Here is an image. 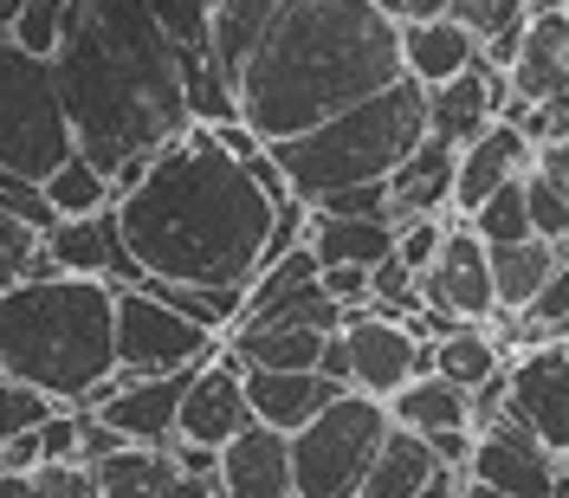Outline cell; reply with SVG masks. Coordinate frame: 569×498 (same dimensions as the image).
Segmentation results:
<instances>
[{
    "mask_svg": "<svg viewBox=\"0 0 569 498\" xmlns=\"http://www.w3.org/2000/svg\"><path fill=\"white\" fill-rule=\"evenodd\" d=\"M117 227L149 279L252 285L279 227V201L213 137V123H188L149 162V176L117 195Z\"/></svg>",
    "mask_w": 569,
    "mask_h": 498,
    "instance_id": "obj_1",
    "label": "cell"
},
{
    "mask_svg": "<svg viewBox=\"0 0 569 498\" xmlns=\"http://www.w3.org/2000/svg\"><path fill=\"white\" fill-rule=\"evenodd\" d=\"M52 66L78 149L110 176L137 156H162L194 123L188 59L149 0H71V27Z\"/></svg>",
    "mask_w": 569,
    "mask_h": 498,
    "instance_id": "obj_2",
    "label": "cell"
},
{
    "mask_svg": "<svg viewBox=\"0 0 569 498\" xmlns=\"http://www.w3.org/2000/svg\"><path fill=\"white\" fill-rule=\"evenodd\" d=\"M395 78H408V59L389 0H279L266 39L233 78V98L259 137L284 142L389 91Z\"/></svg>",
    "mask_w": 569,
    "mask_h": 498,
    "instance_id": "obj_3",
    "label": "cell"
},
{
    "mask_svg": "<svg viewBox=\"0 0 569 498\" xmlns=\"http://www.w3.org/2000/svg\"><path fill=\"white\" fill-rule=\"evenodd\" d=\"M0 369L91 408L104 382H117V279H13L0 291Z\"/></svg>",
    "mask_w": 569,
    "mask_h": 498,
    "instance_id": "obj_4",
    "label": "cell"
},
{
    "mask_svg": "<svg viewBox=\"0 0 569 498\" xmlns=\"http://www.w3.org/2000/svg\"><path fill=\"white\" fill-rule=\"evenodd\" d=\"M427 137H433V84L395 78L389 91L337 110L318 130L272 142V156L284 162L298 201H323V195H337V188H350V181L395 176Z\"/></svg>",
    "mask_w": 569,
    "mask_h": 498,
    "instance_id": "obj_5",
    "label": "cell"
},
{
    "mask_svg": "<svg viewBox=\"0 0 569 498\" xmlns=\"http://www.w3.org/2000/svg\"><path fill=\"white\" fill-rule=\"evenodd\" d=\"M71 156H78V130L59 91V66L7 33L0 39V169L46 181Z\"/></svg>",
    "mask_w": 569,
    "mask_h": 498,
    "instance_id": "obj_6",
    "label": "cell"
},
{
    "mask_svg": "<svg viewBox=\"0 0 569 498\" xmlns=\"http://www.w3.org/2000/svg\"><path fill=\"white\" fill-rule=\"evenodd\" d=\"M389 401L369 389H343L318 421L291 434V466H298V498H350L362 492L369 466L389 440Z\"/></svg>",
    "mask_w": 569,
    "mask_h": 498,
    "instance_id": "obj_7",
    "label": "cell"
},
{
    "mask_svg": "<svg viewBox=\"0 0 569 498\" xmlns=\"http://www.w3.org/2000/svg\"><path fill=\"white\" fill-rule=\"evenodd\" d=\"M208 323H194L181 305H169L156 285H117V376H169L213 362Z\"/></svg>",
    "mask_w": 569,
    "mask_h": 498,
    "instance_id": "obj_8",
    "label": "cell"
},
{
    "mask_svg": "<svg viewBox=\"0 0 569 498\" xmlns=\"http://www.w3.org/2000/svg\"><path fill=\"white\" fill-rule=\"evenodd\" d=\"M466 479L498 486V492H511V498H563L569 492L563 454H557L531 421H518L511 408H505L498 421L479 427V447H472Z\"/></svg>",
    "mask_w": 569,
    "mask_h": 498,
    "instance_id": "obj_9",
    "label": "cell"
},
{
    "mask_svg": "<svg viewBox=\"0 0 569 498\" xmlns=\"http://www.w3.org/2000/svg\"><path fill=\"white\" fill-rule=\"evenodd\" d=\"M343 343H350V389H369L389 401L401 382H415L433 369V343L408 330L401 311H382V305H362L343 323Z\"/></svg>",
    "mask_w": 569,
    "mask_h": 498,
    "instance_id": "obj_10",
    "label": "cell"
},
{
    "mask_svg": "<svg viewBox=\"0 0 569 498\" xmlns=\"http://www.w3.org/2000/svg\"><path fill=\"white\" fill-rule=\"evenodd\" d=\"M421 298L447 318H472V323H492L498 318V279H492V240L466 220L453 227L447 220V247L440 259L421 272Z\"/></svg>",
    "mask_w": 569,
    "mask_h": 498,
    "instance_id": "obj_11",
    "label": "cell"
},
{
    "mask_svg": "<svg viewBox=\"0 0 569 498\" xmlns=\"http://www.w3.org/2000/svg\"><path fill=\"white\" fill-rule=\"evenodd\" d=\"M123 389H104L91 408L104 415L117 434H130V447H176L181 434V401L194 369H169V376H117Z\"/></svg>",
    "mask_w": 569,
    "mask_h": 498,
    "instance_id": "obj_12",
    "label": "cell"
},
{
    "mask_svg": "<svg viewBox=\"0 0 569 498\" xmlns=\"http://www.w3.org/2000/svg\"><path fill=\"white\" fill-rule=\"evenodd\" d=\"M220 498H298L291 434L252 421L220 447Z\"/></svg>",
    "mask_w": 569,
    "mask_h": 498,
    "instance_id": "obj_13",
    "label": "cell"
},
{
    "mask_svg": "<svg viewBox=\"0 0 569 498\" xmlns=\"http://www.w3.org/2000/svg\"><path fill=\"white\" fill-rule=\"evenodd\" d=\"M46 252L59 259V272H91V279H117V285H149L142 259L130 252L123 227H117V208L78 213V220L46 227Z\"/></svg>",
    "mask_w": 569,
    "mask_h": 498,
    "instance_id": "obj_14",
    "label": "cell"
},
{
    "mask_svg": "<svg viewBox=\"0 0 569 498\" xmlns=\"http://www.w3.org/2000/svg\"><path fill=\"white\" fill-rule=\"evenodd\" d=\"M511 415L531 421L557 454L569 447V343H537L511 362Z\"/></svg>",
    "mask_w": 569,
    "mask_h": 498,
    "instance_id": "obj_15",
    "label": "cell"
},
{
    "mask_svg": "<svg viewBox=\"0 0 569 498\" xmlns=\"http://www.w3.org/2000/svg\"><path fill=\"white\" fill-rule=\"evenodd\" d=\"M240 427H252V395H247V369L233 356H213L194 369L188 382V401H181V434L188 440H208V447H227Z\"/></svg>",
    "mask_w": 569,
    "mask_h": 498,
    "instance_id": "obj_16",
    "label": "cell"
},
{
    "mask_svg": "<svg viewBox=\"0 0 569 498\" xmlns=\"http://www.w3.org/2000/svg\"><path fill=\"white\" fill-rule=\"evenodd\" d=\"M91 472H98V498H220V486L181 472L169 447H123Z\"/></svg>",
    "mask_w": 569,
    "mask_h": 498,
    "instance_id": "obj_17",
    "label": "cell"
},
{
    "mask_svg": "<svg viewBox=\"0 0 569 498\" xmlns=\"http://www.w3.org/2000/svg\"><path fill=\"white\" fill-rule=\"evenodd\" d=\"M537 169V142L511 123V117H498L486 137H472L460 149V181H453V208L472 213L492 188H505L511 176H531Z\"/></svg>",
    "mask_w": 569,
    "mask_h": 498,
    "instance_id": "obj_18",
    "label": "cell"
},
{
    "mask_svg": "<svg viewBox=\"0 0 569 498\" xmlns=\"http://www.w3.org/2000/svg\"><path fill=\"white\" fill-rule=\"evenodd\" d=\"M343 389H350V382H337V376H323V369H247L252 421L284 427V434H298L305 421H318Z\"/></svg>",
    "mask_w": 569,
    "mask_h": 498,
    "instance_id": "obj_19",
    "label": "cell"
},
{
    "mask_svg": "<svg viewBox=\"0 0 569 498\" xmlns=\"http://www.w3.org/2000/svg\"><path fill=\"white\" fill-rule=\"evenodd\" d=\"M511 84H518L525 104L569 98V7L531 13V27H525V52H518V66H511Z\"/></svg>",
    "mask_w": 569,
    "mask_h": 498,
    "instance_id": "obj_20",
    "label": "cell"
},
{
    "mask_svg": "<svg viewBox=\"0 0 569 498\" xmlns=\"http://www.w3.org/2000/svg\"><path fill=\"white\" fill-rule=\"evenodd\" d=\"M330 337H337V330H311V323H291V318L240 323V330L227 337V356H233L240 369H318Z\"/></svg>",
    "mask_w": 569,
    "mask_h": 498,
    "instance_id": "obj_21",
    "label": "cell"
},
{
    "mask_svg": "<svg viewBox=\"0 0 569 498\" xmlns=\"http://www.w3.org/2000/svg\"><path fill=\"white\" fill-rule=\"evenodd\" d=\"M401 59H408V78L421 84H447L453 71H466L479 59V33L453 20V13H433V20H401Z\"/></svg>",
    "mask_w": 569,
    "mask_h": 498,
    "instance_id": "obj_22",
    "label": "cell"
},
{
    "mask_svg": "<svg viewBox=\"0 0 569 498\" xmlns=\"http://www.w3.org/2000/svg\"><path fill=\"white\" fill-rule=\"evenodd\" d=\"M453 181H460V142L427 137L401 169H395V220L453 208Z\"/></svg>",
    "mask_w": 569,
    "mask_h": 498,
    "instance_id": "obj_23",
    "label": "cell"
},
{
    "mask_svg": "<svg viewBox=\"0 0 569 498\" xmlns=\"http://www.w3.org/2000/svg\"><path fill=\"white\" fill-rule=\"evenodd\" d=\"M440 472H447V460L433 454V440L395 421L389 440H382V454H376V466H369V479H362V492L369 498H415L427 479H440ZM453 472H460V466H453Z\"/></svg>",
    "mask_w": 569,
    "mask_h": 498,
    "instance_id": "obj_24",
    "label": "cell"
},
{
    "mask_svg": "<svg viewBox=\"0 0 569 498\" xmlns=\"http://www.w3.org/2000/svg\"><path fill=\"white\" fill-rule=\"evenodd\" d=\"M557 259H563V247H557V240H543V233H531V240H505V247H492L498 311L525 318V311L537 305V291L550 285V272H557Z\"/></svg>",
    "mask_w": 569,
    "mask_h": 498,
    "instance_id": "obj_25",
    "label": "cell"
},
{
    "mask_svg": "<svg viewBox=\"0 0 569 498\" xmlns=\"http://www.w3.org/2000/svg\"><path fill=\"white\" fill-rule=\"evenodd\" d=\"M401 240V220H350V213L311 208V247L323 266H382Z\"/></svg>",
    "mask_w": 569,
    "mask_h": 498,
    "instance_id": "obj_26",
    "label": "cell"
},
{
    "mask_svg": "<svg viewBox=\"0 0 569 498\" xmlns=\"http://www.w3.org/2000/svg\"><path fill=\"white\" fill-rule=\"evenodd\" d=\"M389 415L401 427H415V434H440V427H479L472 421V395L460 382H447L440 369H427L415 382H401L389 395Z\"/></svg>",
    "mask_w": 569,
    "mask_h": 498,
    "instance_id": "obj_27",
    "label": "cell"
},
{
    "mask_svg": "<svg viewBox=\"0 0 569 498\" xmlns=\"http://www.w3.org/2000/svg\"><path fill=\"white\" fill-rule=\"evenodd\" d=\"M272 13H279V0H213V39H208V66L233 84L240 66L252 59V46L266 39L272 27Z\"/></svg>",
    "mask_w": 569,
    "mask_h": 498,
    "instance_id": "obj_28",
    "label": "cell"
},
{
    "mask_svg": "<svg viewBox=\"0 0 569 498\" xmlns=\"http://www.w3.org/2000/svg\"><path fill=\"white\" fill-rule=\"evenodd\" d=\"M433 369L447 376V382H460L466 395H479L486 382H492L498 369V337H492V323H472V318H460L453 330H440L433 337Z\"/></svg>",
    "mask_w": 569,
    "mask_h": 498,
    "instance_id": "obj_29",
    "label": "cell"
},
{
    "mask_svg": "<svg viewBox=\"0 0 569 498\" xmlns=\"http://www.w3.org/2000/svg\"><path fill=\"white\" fill-rule=\"evenodd\" d=\"M46 201L59 208V220L104 213V208H117V181H110V169H98V162L78 149L66 169H52V176H46Z\"/></svg>",
    "mask_w": 569,
    "mask_h": 498,
    "instance_id": "obj_30",
    "label": "cell"
},
{
    "mask_svg": "<svg viewBox=\"0 0 569 498\" xmlns=\"http://www.w3.org/2000/svg\"><path fill=\"white\" fill-rule=\"evenodd\" d=\"M149 285H156L169 305H181L194 323H208L213 337H220V330L233 337V323L247 318V291H252V285H176V279H149Z\"/></svg>",
    "mask_w": 569,
    "mask_h": 498,
    "instance_id": "obj_31",
    "label": "cell"
},
{
    "mask_svg": "<svg viewBox=\"0 0 569 498\" xmlns=\"http://www.w3.org/2000/svg\"><path fill=\"white\" fill-rule=\"evenodd\" d=\"M492 247H505V240H531L537 227H531V176H511L505 188H492L479 208L466 213Z\"/></svg>",
    "mask_w": 569,
    "mask_h": 498,
    "instance_id": "obj_32",
    "label": "cell"
},
{
    "mask_svg": "<svg viewBox=\"0 0 569 498\" xmlns=\"http://www.w3.org/2000/svg\"><path fill=\"white\" fill-rule=\"evenodd\" d=\"M66 27H71V0H27V7L13 13V27H7V33L20 39L27 52H39V59H59Z\"/></svg>",
    "mask_w": 569,
    "mask_h": 498,
    "instance_id": "obj_33",
    "label": "cell"
},
{
    "mask_svg": "<svg viewBox=\"0 0 569 498\" xmlns=\"http://www.w3.org/2000/svg\"><path fill=\"white\" fill-rule=\"evenodd\" d=\"M149 13L169 27V39L181 46V59H208L213 39V0H149Z\"/></svg>",
    "mask_w": 569,
    "mask_h": 498,
    "instance_id": "obj_34",
    "label": "cell"
},
{
    "mask_svg": "<svg viewBox=\"0 0 569 498\" xmlns=\"http://www.w3.org/2000/svg\"><path fill=\"white\" fill-rule=\"evenodd\" d=\"M52 408H66L59 395H46L39 382H20V376H0V447L13 440V434H27L39 427Z\"/></svg>",
    "mask_w": 569,
    "mask_h": 498,
    "instance_id": "obj_35",
    "label": "cell"
},
{
    "mask_svg": "<svg viewBox=\"0 0 569 498\" xmlns=\"http://www.w3.org/2000/svg\"><path fill=\"white\" fill-rule=\"evenodd\" d=\"M39 252H46V227H33L27 213H13V208H0V291L33 272Z\"/></svg>",
    "mask_w": 569,
    "mask_h": 498,
    "instance_id": "obj_36",
    "label": "cell"
},
{
    "mask_svg": "<svg viewBox=\"0 0 569 498\" xmlns=\"http://www.w3.org/2000/svg\"><path fill=\"white\" fill-rule=\"evenodd\" d=\"M318 213H350V220H395V176H376V181H350L337 195L311 201Z\"/></svg>",
    "mask_w": 569,
    "mask_h": 498,
    "instance_id": "obj_37",
    "label": "cell"
},
{
    "mask_svg": "<svg viewBox=\"0 0 569 498\" xmlns=\"http://www.w3.org/2000/svg\"><path fill=\"white\" fill-rule=\"evenodd\" d=\"M447 13L466 20V27L479 33V46H486V39L525 27V20H531V0H447Z\"/></svg>",
    "mask_w": 569,
    "mask_h": 498,
    "instance_id": "obj_38",
    "label": "cell"
},
{
    "mask_svg": "<svg viewBox=\"0 0 569 498\" xmlns=\"http://www.w3.org/2000/svg\"><path fill=\"white\" fill-rule=\"evenodd\" d=\"M531 227L543 240H557V247L569 240V195L543 169H531Z\"/></svg>",
    "mask_w": 569,
    "mask_h": 498,
    "instance_id": "obj_39",
    "label": "cell"
},
{
    "mask_svg": "<svg viewBox=\"0 0 569 498\" xmlns=\"http://www.w3.org/2000/svg\"><path fill=\"white\" fill-rule=\"evenodd\" d=\"M440 247H447V220H440V213H415V220H401V240H395V252H401L415 272H427V266L440 259Z\"/></svg>",
    "mask_w": 569,
    "mask_h": 498,
    "instance_id": "obj_40",
    "label": "cell"
},
{
    "mask_svg": "<svg viewBox=\"0 0 569 498\" xmlns=\"http://www.w3.org/2000/svg\"><path fill=\"white\" fill-rule=\"evenodd\" d=\"M33 479H39V498H98V472L84 460H46Z\"/></svg>",
    "mask_w": 569,
    "mask_h": 498,
    "instance_id": "obj_41",
    "label": "cell"
},
{
    "mask_svg": "<svg viewBox=\"0 0 569 498\" xmlns=\"http://www.w3.org/2000/svg\"><path fill=\"white\" fill-rule=\"evenodd\" d=\"M123 447H130V434H117L98 408H84V447H78V460L98 466V460H110V454H123Z\"/></svg>",
    "mask_w": 569,
    "mask_h": 498,
    "instance_id": "obj_42",
    "label": "cell"
},
{
    "mask_svg": "<svg viewBox=\"0 0 569 498\" xmlns=\"http://www.w3.org/2000/svg\"><path fill=\"white\" fill-rule=\"evenodd\" d=\"M181 460V472H194V479H208V486H220V447H208V440H188V434H176V447H169Z\"/></svg>",
    "mask_w": 569,
    "mask_h": 498,
    "instance_id": "obj_43",
    "label": "cell"
},
{
    "mask_svg": "<svg viewBox=\"0 0 569 498\" xmlns=\"http://www.w3.org/2000/svg\"><path fill=\"white\" fill-rule=\"evenodd\" d=\"M427 440H433V454H440V460L447 466H472V447H479V434H472V427H440V434H427Z\"/></svg>",
    "mask_w": 569,
    "mask_h": 498,
    "instance_id": "obj_44",
    "label": "cell"
},
{
    "mask_svg": "<svg viewBox=\"0 0 569 498\" xmlns=\"http://www.w3.org/2000/svg\"><path fill=\"white\" fill-rule=\"evenodd\" d=\"M537 169H543V176L569 195V137L563 142H543V149H537Z\"/></svg>",
    "mask_w": 569,
    "mask_h": 498,
    "instance_id": "obj_45",
    "label": "cell"
},
{
    "mask_svg": "<svg viewBox=\"0 0 569 498\" xmlns=\"http://www.w3.org/2000/svg\"><path fill=\"white\" fill-rule=\"evenodd\" d=\"M323 376H337V382H350V343H343V330L323 343V362H318Z\"/></svg>",
    "mask_w": 569,
    "mask_h": 498,
    "instance_id": "obj_46",
    "label": "cell"
},
{
    "mask_svg": "<svg viewBox=\"0 0 569 498\" xmlns=\"http://www.w3.org/2000/svg\"><path fill=\"white\" fill-rule=\"evenodd\" d=\"M0 498H39L33 472H0Z\"/></svg>",
    "mask_w": 569,
    "mask_h": 498,
    "instance_id": "obj_47",
    "label": "cell"
},
{
    "mask_svg": "<svg viewBox=\"0 0 569 498\" xmlns=\"http://www.w3.org/2000/svg\"><path fill=\"white\" fill-rule=\"evenodd\" d=\"M401 20H433V13H447V0H389Z\"/></svg>",
    "mask_w": 569,
    "mask_h": 498,
    "instance_id": "obj_48",
    "label": "cell"
},
{
    "mask_svg": "<svg viewBox=\"0 0 569 498\" xmlns=\"http://www.w3.org/2000/svg\"><path fill=\"white\" fill-rule=\"evenodd\" d=\"M460 498H511V492H498V486H479V479H466V492Z\"/></svg>",
    "mask_w": 569,
    "mask_h": 498,
    "instance_id": "obj_49",
    "label": "cell"
},
{
    "mask_svg": "<svg viewBox=\"0 0 569 498\" xmlns=\"http://www.w3.org/2000/svg\"><path fill=\"white\" fill-rule=\"evenodd\" d=\"M27 0H0V27H13V13H20Z\"/></svg>",
    "mask_w": 569,
    "mask_h": 498,
    "instance_id": "obj_50",
    "label": "cell"
},
{
    "mask_svg": "<svg viewBox=\"0 0 569 498\" xmlns=\"http://www.w3.org/2000/svg\"><path fill=\"white\" fill-rule=\"evenodd\" d=\"M563 472H569V447H563Z\"/></svg>",
    "mask_w": 569,
    "mask_h": 498,
    "instance_id": "obj_51",
    "label": "cell"
},
{
    "mask_svg": "<svg viewBox=\"0 0 569 498\" xmlns=\"http://www.w3.org/2000/svg\"><path fill=\"white\" fill-rule=\"evenodd\" d=\"M350 498H369V492H350Z\"/></svg>",
    "mask_w": 569,
    "mask_h": 498,
    "instance_id": "obj_52",
    "label": "cell"
},
{
    "mask_svg": "<svg viewBox=\"0 0 569 498\" xmlns=\"http://www.w3.org/2000/svg\"><path fill=\"white\" fill-rule=\"evenodd\" d=\"M0 39H7V27H0Z\"/></svg>",
    "mask_w": 569,
    "mask_h": 498,
    "instance_id": "obj_53",
    "label": "cell"
},
{
    "mask_svg": "<svg viewBox=\"0 0 569 498\" xmlns=\"http://www.w3.org/2000/svg\"><path fill=\"white\" fill-rule=\"evenodd\" d=\"M0 376H7V369H0Z\"/></svg>",
    "mask_w": 569,
    "mask_h": 498,
    "instance_id": "obj_54",
    "label": "cell"
},
{
    "mask_svg": "<svg viewBox=\"0 0 569 498\" xmlns=\"http://www.w3.org/2000/svg\"><path fill=\"white\" fill-rule=\"evenodd\" d=\"M563 498H569V492H563Z\"/></svg>",
    "mask_w": 569,
    "mask_h": 498,
    "instance_id": "obj_55",
    "label": "cell"
}]
</instances>
